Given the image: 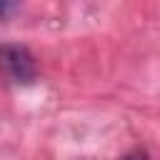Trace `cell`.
Instances as JSON below:
<instances>
[{
	"instance_id": "2",
	"label": "cell",
	"mask_w": 160,
	"mask_h": 160,
	"mask_svg": "<svg viewBox=\"0 0 160 160\" xmlns=\"http://www.w3.org/2000/svg\"><path fill=\"white\" fill-rule=\"evenodd\" d=\"M12 5H15V0H0V18H5Z\"/></svg>"
},
{
	"instance_id": "1",
	"label": "cell",
	"mask_w": 160,
	"mask_h": 160,
	"mask_svg": "<svg viewBox=\"0 0 160 160\" xmlns=\"http://www.w3.org/2000/svg\"><path fill=\"white\" fill-rule=\"evenodd\" d=\"M0 72L18 85H30L38 75V65L32 52L25 45L0 42Z\"/></svg>"
},
{
	"instance_id": "3",
	"label": "cell",
	"mask_w": 160,
	"mask_h": 160,
	"mask_svg": "<svg viewBox=\"0 0 160 160\" xmlns=\"http://www.w3.org/2000/svg\"><path fill=\"white\" fill-rule=\"evenodd\" d=\"M122 160H148V158H145V152H130V155H125Z\"/></svg>"
}]
</instances>
